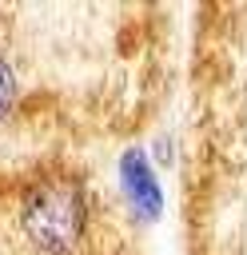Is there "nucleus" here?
Returning <instances> with one entry per match:
<instances>
[{
    "instance_id": "2",
    "label": "nucleus",
    "mask_w": 247,
    "mask_h": 255,
    "mask_svg": "<svg viewBox=\"0 0 247 255\" xmlns=\"http://www.w3.org/2000/svg\"><path fill=\"white\" fill-rule=\"evenodd\" d=\"M116 175H120V191H124L131 215L143 219V223H155L159 211H163V187H159V179H155V167H151L147 151H143V147H127V151L120 155Z\"/></svg>"
},
{
    "instance_id": "1",
    "label": "nucleus",
    "mask_w": 247,
    "mask_h": 255,
    "mask_svg": "<svg viewBox=\"0 0 247 255\" xmlns=\"http://www.w3.org/2000/svg\"><path fill=\"white\" fill-rule=\"evenodd\" d=\"M16 223L36 255H84L92 235V191L64 171L36 175L16 195Z\"/></svg>"
},
{
    "instance_id": "4",
    "label": "nucleus",
    "mask_w": 247,
    "mask_h": 255,
    "mask_svg": "<svg viewBox=\"0 0 247 255\" xmlns=\"http://www.w3.org/2000/svg\"><path fill=\"white\" fill-rule=\"evenodd\" d=\"M8 16H12V12H8V8H4V4H0V36H4V32H8V28H4V24H8Z\"/></svg>"
},
{
    "instance_id": "3",
    "label": "nucleus",
    "mask_w": 247,
    "mask_h": 255,
    "mask_svg": "<svg viewBox=\"0 0 247 255\" xmlns=\"http://www.w3.org/2000/svg\"><path fill=\"white\" fill-rule=\"evenodd\" d=\"M20 96H24V88H20L16 60H12V56L0 48V124L16 116V108H20Z\"/></svg>"
}]
</instances>
